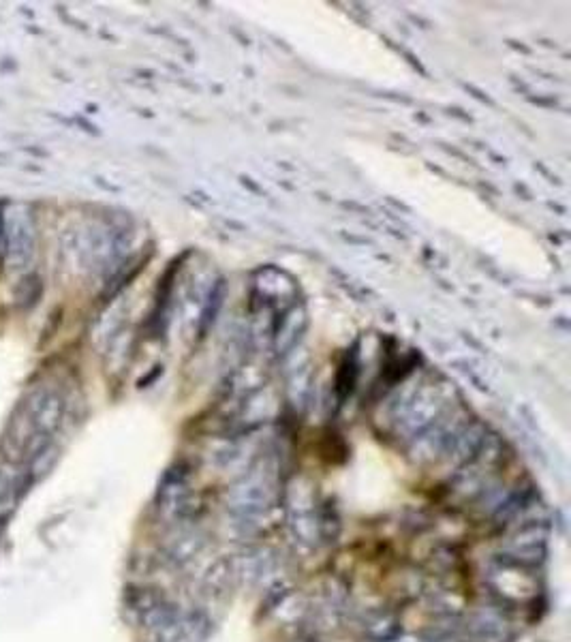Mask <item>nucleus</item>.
I'll list each match as a JSON object with an SVG mask.
<instances>
[{
  "instance_id": "nucleus-1",
  "label": "nucleus",
  "mask_w": 571,
  "mask_h": 642,
  "mask_svg": "<svg viewBox=\"0 0 571 642\" xmlns=\"http://www.w3.org/2000/svg\"><path fill=\"white\" fill-rule=\"evenodd\" d=\"M0 242H3L5 266H26L35 247V223L24 206H11L5 214H0Z\"/></svg>"
},
{
  "instance_id": "nucleus-2",
  "label": "nucleus",
  "mask_w": 571,
  "mask_h": 642,
  "mask_svg": "<svg viewBox=\"0 0 571 642\" xmlns=\"http://www.w3.org/2000/svg\"><path fill=\"white\" fill-rule=\"evenodd\" d=\"M356 377H358V343L347 351V356L341 364V371H338L336 388H338V392H341V399H345L347 394H351L353 384H356Z\"/></svg>"
},
{
  "instance_id": "nucleus-3",
  "label": "nucleus",
  "mask_w": 571,
  "mask_h": 642,
  "mask_svg": "<svg viewBox=\"0 0 571 642\" xmlns=\"http://www.w3.org/2000/svg\"><path fill=\"white\" fill-rule=\"evenodd\" d=\"M223 296H225V279H219L212 285L208 304H206V309L202 313V324H199V336H202V339L208 334V330L212 328L216 313H219V309L223 307Z\"/></svg>"
},
{
  "instance_id": "nucleus-4",
  "label": "nucleus",
  "mask_w": 571,
  "mask_h": 642,
  "mask_svg": "<svg viewBox=\"0 0 571 642\" xmlns=\"http://www.w3.org/2000/svg\"><path fill=\"white\" fill-rule=\"evenodd\" d=\"M460 86L462 88H465L467 90V93L473 97V99H477V101H482V103H486V105H490V107H495L497 103L495 101H492L486 93H484V90H480V88H477V86H473V84H467V82H460Z\"/></svg>"
},
{
  "instance_id": "nucleus-5",
  "label": "nucleus",
  "mask_w": 571,
  "mask_h": 642,
  "mask_svg": "<svg viewBox=\"0 0 571 642\" xmlns=\"http://www.w3.org/2000/svg\"><path fill=\"white\" fill-rule=\"evenodd\" d=\"M441 146H443V150H445V152H450V155H454V157H458V159H462V161H467V163L475 165V161H473L469 155H465V152H462V150L452 148V146H447V144H443V142H441Z\"/></svg>"
},
{
  "instance_id": "nucleus-6",
  "label": "nucleus",
  "mask_w": 571,
  "mask_h": 642,
  "mask_svg": "<svg viewBox=\"0 0 571 642\" xmlns=\"http://www.w3.org/2000/svg\"><path fill=\"white\" fill-rule=\"evenodd\" d=\"M447 114L454 116V118H460L462 122H473V118L469 114H465V110H460V107H456V105L447 107Z\"/></svg>"
},
{
  "instance_id": "nucleus-7",
  "label": "nucleus",
  "mask_w": 571,
  "mask_h": 642,
  "mask_svg": "<svg viewBox=\"0 0 571 642\" xmlns=\"http://www.w3.org/2000/svg\"><path fill=\"white\" fill-rule=\"evenodd\" d=\"M240 182H242V185L246 187V189H251L253 193H257V195H264L266 197V193H264V189H261L259 185H255V182L249 178V176H240Z\"/></svg>"
},
{
  "instance_id": "nucleus-8",
  "label": "nucleus",
  "mask_w": 571,
  "mask_h": 642,
  "mask_svg": "<svg viewBox=\"0 0 571 642\" xmlns=\"http://www.w3.org/2000/svg\"><path fill=\"white\" fill-rule=\"evenodd\" d=\"M377 97H383V99H390V101H398V103H407V105H411L413 101L409 99V97H403V95H396V93H385V90H381V93L377 95Z\"/></svg>"
},
{
  "instance_id": "nucleus-9",
  "label": "nucleus",
  "mask_w": 571,
  "mask_h": 642,
  "mask_svg": "<svg viewBox=\"0 0 571 642\" xmlns=\"http://www.w3.org/2000/svg\"><path fill=\"white\" fill-rule=\"evenodd\" d=\"M529 101L535 105H542V107H557L559 105L557 99H544V97H529Z\"/></svg>"
},
{
  "instance_id": "nucleus-10",
  "label": "nucleus",
  "mask_w": 571,
  "mask_h": 642,
  "mask_svg": "<svg viewBox=\"0 0 571 642\" xmlns=\"http://www.w3.org/2000/svg\"><path fill=\"white\" fill-rule=\"evenodd\" d=\"M507 45H509V48H514V50H518V52H522V54H531V48H527V45H522L520 41H514V39H507Z\"/></svg>"
},
{
  "instance_id": "nucleus-11",
  "label": "nucleus",
  "mask_w": 571,
  "mask_h": 642,
  "mask_svg": "<svg viewBox=\"0 0 571 642\" xmlns=\"http://www.w3.org/2000/svg\"><path fill=\"white\" fill-rule=\"evenodd\" d=\"M462 336H465V341H467L469 345H473V347H475L477 351H480V354H486V349H484V345H482L480 341H475V339H473V336H471V334H467V332H465V334H462Z\"/></svg>"
},
{
  "instance_id": "nucleus-12",
  "label": "nucleus",
  "mask_w": 571,
  "mask_h": 642,
  "mask_svg": "<svg viewBox=\"0 0 571 642\" xmlns=\"http://www.w3.org/2000/svg\"><path fill=\"white\" fill-rule=\"evenodd\" d=\"M341 206H343V208H349V210H356V212H360V214H368V208H366V206H360V204H356V202H341Z\"/></svg>"
},
{
  "instance_id": "nucleus-13",
  "label": "nucleus",
  "mask_w": 571,
  "mask_h": 642,
  "mask_svg": "<svg viewBox=\"0 0 571 642\" xmlns=\"http://www.w3.org/2000/svg\"><path fill=\"white\" fill-rule=\"evenodd\" d=\"M535 170H539V172H542L544 176H548L550 178V182H557V185H561V180L557 178V176H552L548 170H546V167L542 165V163H535Z\"/></svg>"
},
{
  "instance_id": "nucleus-14",
  "label": "nucleus",
  "mask_w": 571,
  "mask_h": 642,
  "mask_svg": "<svg viewBox=\"0 0 571 642\" xmlns=\"http://www.w3.org/2000/svg\"><path fill=\"white\" fill-rule=\"evenodd\" d=\"M388 202L394 206V208H398V210H403V212H407V214H411L413 210H411V206H407V204H403V202H398V200H394V197H388Z\"/></svg>"
},
{
  "instance_id": "nucleus-15",
  "label": "nucleus",
  "mask_w": 571,
  "mask_h": 642,
  "mask_svg": "<svg viewBox=\"0 0 571 642\" xmlns=\"http://www.w3.org/2000/svg\"><path fill=\"white\" fill-rule=\"evenodd\" d=\"M516 191L524 195V200H531V197H533V195H531V193L527 191V187H524V185H516Z\"/></svg>"
},
{
  "instance_id": "nucleus-16",
  "label": "nucleus",
  "mask_w": 571,
  "mask_h": 642,
  "mask_svg": "<svg viewBox=\"0 0 571 642\" xmlns=\"http://www.w3.org/2000/svg\"><path fill=\"white\" fill-rule=\"evenodd\" d=\"M343 238L351 240V242H358V244H370V240H366V238H356V236H347V234H343Z\"/></svg>"
},
{
  "instance_id": "nucleus-17",
  "label": "nucleus",
  "mask_w": 571,
  "mask_h": 642,
  "mask_svg": "<svg viewBox=\"0 0 571 642\" xmlns=\"http://www.w3.org/2000/svg\"><path fill=\"white\" fill-rule=\"evenodd\" d=\"M550 208H552V210H557V212H565V208H563V206H559V204H552V202H550Z\"/></svg>"
},
{
  "instance_id": "nucleus-18",
  "label": "nucleus",
  "mask_w": 571,
  "mask_h": 642,
  "mask_svg": "<svg viewBox=\"0 0 571 642\" xmlns=\"http://www.w3.org/2000/svg\"><path fill=\"white\" fill-rule=\"evenodd\" d=\"M415 118H420V120H424V122H428L430 118L428 116H424V114H415Z\"/></svg>"
}]
</instances>
